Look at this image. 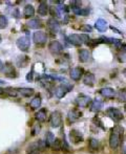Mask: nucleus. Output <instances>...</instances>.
Masks as SVG:
<instances>
[{
	"label": "nucleus",
	"mask_w": 126,
	"mask_h": 154,
	"mask_svg": "<svg viewBox=\"0 0 126 154\" xmlns=\"http://www.w3.org/2000/svg\"><path fill=\"white\" fill-rule=\"evenodd\" d=\"M123 134V128L119 125L115 126L111 129V133L109 136V147L111 149H117L120 145L121 136Z\"/></svg>",
	"instance_id": "1"
},
{
	"label": "nucleus",
	"mask_w": 126,
	"mask_h": 154,
	"mask_svg": "<svg viewBox=\"0 0 126 154\" xmlns=\"http://www.w3.org/2000/svg\"><path fill=\"white\" fill-rule=\"evenodd\" d=\"M88 40H89V38L87 35H78V34H71L67 38V41L75 46H80L83 43H86Z\"/></svg>",
	"instance_id": "2"
},
{
	"label": "nucleus",
	"mask_w": 126,
	"mask_h": 154,
	"mask_svg": "<svg viewBox=\"0 0 126 154\" xmlns=\"http://www.w3.org/2000/svg\"><path fill=\"white\" fill-rule=\"evenodd\" d=\"M49 124L53 128H58L62 124V114L60 111H54L49 116Z\"/></svg>",
	"instance_id": "3"
},
{
	"label": "nucleus",
	"mask_w": 126,
	"mask_h": 154,
	"mask_svg": "<svg viewBox=\"0 0 126 154\" xmlns=\"http://www.w3.org/2000/svg\"><path fill=\"white\" fill-rule=\"evenodd\" d=\"M71 89H73V86L67 84V83H65V84H62V85L58 86V87L56 88L55 94L58 99H62L63 96H65L66 94H67L69 91H71Z\"/></svg>",
	"instance_id": "4"
},
{
	"label": "nucleus",
	"mask_w": 126,
	"mask_h": 154,
	"mask_svg": "<svg viewBox=\"0 0 126 154\" xmlns=\"http://www.w3.org/2000/svg\"><path fill=\"white\" fill-rule=\"evenodd\" d=\"M16 44H17V46L19 47L20 50H22V52H28L30 46V40L28 36L20 37V38L17 40Z\"/></svg>",
	"instance_id": "5"
},
{
	"label": "nucleus",
	"mask_w": 126,
	"mask_h": 154,
	"mask_svg": "<svg viewBox=\"0 0 126 154\" xmlns=\"http://www.w3.org/2000/svg\"><path fill=\"white\" fill-rule=\"evenodd\" d=\"M106 114L111 118L112 121L116 122V123L120 122L121 120L123 118L122 112H121L119 109H117V108H108V109L106 110Z\"/></svg>",
	"instance_id": "6"
},
{
	"label": "nucleus",
	"mask_w": 126,
	"mask_h": 154,
	"mask_svg": "<svg viewBox=\"0 0 126 154\" xmlns=\"http://www.w3.org/2000/svg\"><path fill=\"white\" fill-rule=\"evenodd\" d=\"M33 40L36 44L42 45V44L46 43L47 35L44 32H35V34L33 35Z\"/></svg>",
	"instance_id": "7"
},
{
	"label": "nucleus",
	"mask_w": 126,
	"mask_h": 154,
	"mask_svg": "<svg viewBox=\"0 0 126 154\" xmlns=\"http://www.w3.org/2000/svg\"><path fill=\"white\" fill-rule=\"evenodd\" d=\"M48 50L53 55H60L63 52V46L59 41H52L48 44Z\"/></svg>",
	"instance_id": "8"
},
{
	"label": "nucleus",
	"mask_w": 126,
	"mask_h": 154,
	"mask_svg": "<svg viewBox=\"0 0 126 154\" xmlns=\"http://www.w3.org/2000/svg\"><path fill=\"white\" fill-rule=\"evenodd\" d=\"M91 98H89L88 96H84V94L78 96L77 99H76V104H77L78 107L85 108V107H87V106L91 104Z\"/></svg>",
	"instance_id": "9"
},
{
	"label": "nucleus",
	"mask_w": 126,
	"mask_h": 154,
	"mask_svg": "<svg viewBox=\"0 0 126 154\" xmlns=\"http://www.w3.org/2000/svg\"><path fill=\"white\" fill-rule=\"evenodd\" d=\"M47 28H48L49 32L52 34H57L60 32V24H59V22L56 19H54V18H51V19L47 21Z\"/></svg>",
	"instance_id": "10"
},
{
	"label": "nucleus",
	"mask_w": 126,
	"mask_h": 154,
	"mask_svg": "<svg viewBox=\"0 0 126 154\" xmlns=\"http://www.w3.org/2000/svg\"><path fill=\"white\" fill-rule=\"evenodd\" d=\"M83 74H84V70L81 67H75L71 70L69 72V76H71V80L74 81H79L81 78L83 77Z\"/></svg>",
	"instance_id": "11"
},
{
	"label": "nucleus",
	"mask_w": 126,
	"mask_h": 154,
	"mask_svg": "<svg viewBox=\"0 0 126 154\" xmlns=\"http://www.w3.org/2000/svg\"><path fill=\"white\" fill-rule=\"evenodd\" d=\"M69 138H71V140H73L74 144H79L81 142H83L82 133L78 131V130H71V133H69Z\"/></svg>",
	"instance_id": "12"
},
{
	"label": "nucleus",
	"mask_w": 126,
	"mask_h": 154,
	"mask_svg": "<svg viewBox=\"0 0 126 154\" xmlns=\"http://www.w3.org/2000/svg\"><path fill=\"white\" fill-rule=\"evenodd\" d=\"M91 60V54L89 50H79V61L85 63V62H88V61Z\"/></svg>",
	"instance_id": "13"
},
{
	"label": "nucleus",
	"mask_w": 126,
	"mask_h": 154,
	"mask_svg": "<svg viewBox=\"0 0 126 154\" xmlns=\"http://www.w3.org/2000/svg\"><path fill=\"white\" fill-rule=\"evenodd\" d=\"M100 94H101L102 96H104V98L112 99V98H115V96H116V91L114 88L105 87V88H102L101 90H100Z\"/></svg>",
	"instance_id": "14"
},
{
	"label": "nucleus",
	"mask_w": 126,
	"mask_h": 154,
	"mask_svg": "<svg viewBox=\"0 0 126 154\" xmlns=\"http://www.w3.org/2000/svg\"><path fill=\"white\" fill-rule=\"evenodd\" d=\"M81 116H82V113L80 112L79 110L78 109H71V111L69 112L67 118H69V121L71 122V123H74V122L78 121Z\"/></svg>",
	"instance_id": "15"
},
{
	"label": "nucleus",
	"mask_w": 126,
	"mask_h": 154,
	"mask_svg": "<svg viewBox=\"0 0 126 154\" xmlns=\"http://www.w3.org/2000/svg\"><path fill=\"white\" fill-rule=\"evenodd\" d=\"M26 25H28L30 28H32V30H40V28H43V24H42L41 20H39V19L28 20Z\"/></svg>",
	"instance_id": "16"
},
{
	"label": "nucleus",
	"mask_w": 126,
	"mask_h": 154,
	"mask_svg": "<svg viewBox=\"0 0 126 154\" xmlns=\"http://www.w3.org/2000/svg\"><path fill=\"white\" fill-rule=\"evenodd\" d=\"M95 81H96L95 76L91 72H86L83 77V83L87 86H93L95 85Z\"/></svg>",
	"instance_id": "17"
},
{
	"label": "nucleus",
	"mask_w": 126,
	"mask_h": 154,
	"mask_svg": "<svg viewBox=\"0 0 126 154\" xmlns=\"http://www.w3.org/2000/svg\"><path fill=\"white\" fill-rule=\"evenodd\" d=\"M95 26H96V28L99 30V32H101V33H103V32H106L107 30V21L104 19H98L96 21V23H95Z\"/></svg>",
	"instance_id": "18"
},
{
	"label": "nucleus",
	"mask_w": 126,
	"mask_h": 154,
	"mask_svg": "<svg viewBox=\"0 0 126 154\" xmlns=\"http://www.w3.org/2000/svg\"><path fill=\"white\" fill-rule=\"evenodd\" d=\"M47 13H48V4H47L45 1H41L38 6V14L40 15V16L44 17V16H46Z\"/></svg>",
	"instance_id": "19"
},
{
	"label": "nucleus",
	"mask_w": 126,
	"mask_h": 154,
	"mask_svg": "<svg viewBox=\"0 0 126 154\" xmlns=\"http://www.w3.org/2000/svg\"><path fill=\"white\" fill-rule=\"evenodd\" d=\"M40 106H41V96H39V94H37V96L30 101V107L32 110H36V109H38Z\"/></svg>",
	"instance_id": "20"
},
{
	"label": "nucleus",
	"mask_w": 126,
	"mask_h": 154,
	"mask_svg": "<svg viewBox=\"0 0 126 154\" xmlns=\"http://www.w3.org/2000/svg\"><path fill=\"white\" fill-rule=\"evenodd\" d=\"M102 107H103V102L100 101V100L96 99L93 102H91V111H93V112H98V111H100V110L102 109Z\"/></svg>",
	"instance_id": "21"
},
{
	"label": "nucleus",
	"mask_w": 126,
	"mask_h": 154,
	"mask_svg": "<svg viewBox=\"0 0 126 154\" xmlns=\"http://www.w3.org/2000/svg\"><path fill=\"white\" fill-rule=\"evenodd\" d=\"M35 14V8L32 4H28L25 6L23 8V15H24L25 18H30V17H33Z\"/></svg>",
	"instance_id": "22"
},
{
	"label": "nucleus",
	"mask_w": 126,
	"mask_h": 154,
	"mask_svg": "<svg viewBox=\"0 0 126 154\" xmlns=\"http://www.w3.org/2000/svg\"><path fill=\"white\" fill-rule=\"evenodd\" d=\"M17 92H19L22 96L24 98H30L34 94L33 88H20V89H16Z\"/></svg>",
	"instance_id": "23"
},
{
	"label": "nucleus",
	"mask_w": 126,
	"mask_h": 154,
	"mask_svg": "<svg viewBox=\"0 0 126 154\" xmlns=\"http://www.w3.org/2000/svg\"><path fill=\"white\" fill-rule=\"evenodd\" d=\"M36 120L38 122H44L46 120V109H40L38 112L36 113Z\"/></svg>",
	"instance_id": "24"
},
{
	"label": "nucleus",
	"mask_w": 126,
	"mask_h": 154,
	"mask_svg": "<svg viewBox=\"0 0 126 154\" xmlns=\"http://www.w3.org/2000/svg\"><path fill=\"white\" fill-rule=\"evenodd\" d=\"M28 58L26 57V56H20L19 58L17 59V65L20 66V67H24V66H26V64H28Z\"/></svg>",
	"instance_id": "25"
},
{
	"label": "nucleus",
	"mask_w": 126,
	"mask_h": 154,
	"mask_svg": "<svg viewBox=\"0 0 126 154\" xmlns=\"http://www.w3.org/2000/svg\"><path fill=\"white\" fill-rule=\"evenodd\" d=\"M88 146L91 150H98L99 146H100V143H99V140H96V138H91L89 140V143H88Z\"/></svg>",
	"instance_id": "26"
},
{
	"label": "nucleus",
	"mask_w": 126,
	"mask_h": 154,
	"mask_svg": "<svg viewBox=\"0 0 126 154\" xmlns=\"http://www.w3.org/2000/svg\"><path fill=\"white\" fill-rule=\"evenodd\" d=\"M45 138H46V140H44V142H45V144H46V146L51 147V145L53 144V142L55 140V136H54V134H53L52 132H47L46 135H45Z\"/></svg>",
	"instance_id": "27"
},
{
	"label": "nucleus",
	"mask_w": 126,
	"mask_h": 154,
	"mask_svg": "<svg viewBox=\"0 0 126 154\" xmlns=\"http://www.w3.org/2000/svg\"><path fill=\"white\" fill-rule=\"evenodd\" d=\"M8 25V20L4 15H1L0 14V28L3 30V28H6V26Z\"/></svg>",
	"instance_id": "28"
},
{
	"label": "nucleus",
	"mask_w": 126,
	"mask_h": 154,
	"mask_svg": "<svg viewBox=\"0 0 126 154\" xmlns=\"http://www.w3.org/2000/svg\"><path fill=\"white\" fill-rule=\"evenodd\" d=\"M4 72H6V74L8 76V77H10V74H13V76L14 77H16V74L14 70V68H13V66L11 65V64H6V65H4Z\"/></svg>",
	"instance_id": "29"
},
{
	"label": "nucleus",
	"mask_w": 126,
	"mask_h": 154,
	"mask_svg": "<svg viewBox=\"0 0 126 154\" xmlns=\"http://www.w3.org/2000/svg\"><path fill=\"white\" fill-rule=\"evenodd\" d=\"M51 147L55 149V150H60L62 149V144H61V140L59 138H55V140L53 142V144L51 145Z\"/></svg>",
	"instance_id": "30"
},
{
	"label": "nucleus",
	"mask_w": 126,
	"mask_h": 154,
	"mask_svg": "<svg viewBox=\"0 0 126 154\" xmlns=\"http://www.w3.org/2000/svg\"><path fill=\"white\" fill-rule=\"evenodd\" d=\"M118 99L120 102H126V89H122L118 92Z\"/></svg>",
	"instance_id": "31"
},
{
	"label": "nucleus",
	"mask_w": 126,
	"mask_h": 154,
	"mask_svg": "<svg viewBox=\"0 0 126 154\" xmlns=\"http://www.w3.org/2000/svg\"><path fill=\"white\" fill-rule=\"evenodd\" d=\"M4 94H8L10 96H16L18 92H17L16 89H13V88H6L4 89Z\"/></svg>",
	"instance_id": "32"
},
{
	"label": "nucleus",
	"mask_w": 126,
	"mask_h": 154,
	"mask_svg": "<svg viewBox=\"0 0 126 154\" xmlns=\"http://www.w3.org/2000/svg\"><path fill=\"white\" fill-rule=\"evenodd\" d=\"M75 14L81 15V16H88V14H89V10H88V8H84V10L80 8V10H78V11L75 12Z\"/></svg>",
	"instance_id": "33"
},
{
	"label": "nucleus",
	"mask_w": 126,
	"mask_h": 154,
	"mask_svg": "<svg viewBox=\"0 0 126 154\" xmlns=\"http://www.w3.org/2000/svg\"><path fill=\"white\" fill-rule=\"evenodd\" d=\"M80 30H82V32H85V33H89V32H91V30H93V28H91V25L84 24V25H82V26L80 28Z\"/></svg>",
	"instance_id": "34"
},
{
	"label": "nucleus",
	"mask_w": 126,
	"mask_h": 154,
	"mask_svg": "<svg viewBox=\"0 0 126 154\" xmlns=\"http://www.w3.org/2000/svg\"><path fill=\"white\" fill-rule=\"evenodd\" d=\"M51 14H52L53 16H56V17L60 16V12L58 11L57 6H52V8H51Z\"/></svg>",
	"instance_id": "35"
},
{
	"label": "nucleus",
	"mask_w": 126,
	"mask_h": 154,
	"mask_svg": "<svg viewBox=\"0 0 126 154\" xmlns=\"http://www.w3.org/2000/svg\"><path fill=\"white\" fill-rule=\"evenodd\" d=\"M93 123H96V125H97V126L101 127L102 129H105V127L103 126V125H102V122L100 121V118H97V116H96V118H93Z\"/></svg>",
	"instance_id": "36"
},
{
	"label": "nucleus",
	"mask_w": 126,
	"mask_h": 154,
	"mask_svg": "<svg viewBox=\"0 0 126 154\" xmlns=\"http://www.w3.org/2000/svg\"><path fill=\"white\" fill-rule=\"evenodd\" d=\"M39 131H40V126H39V125H36L33 128V130H32V135H36L37 133H39Z\"/></svg>",
	"instance_id": "37"
},
{
	"label": "nucleus",
	"mask_w": 126,
	"mask_h": 154,
	"mask_svg": "<svg viewBox=\"0 0 126 154\" xmlns=\"http://www.w3.org/2000/svg\"><path fill=\"white\" fill-rule=\"evenodd\" d=\"M33 74H34V68H32L30 72H28V74L26 76V80H28V81H33Z\"/></svg>",
	"instance_id": "38"
},
{
	"label": "nucleus",
	"mask_w": 126,
	"mask_h": 154,
	"mask_svg": "<svg viewBox=\"0 0 126 154\" xmlns=\"http://www.w3.org/2000/svg\"><path fill=\"white\" fill-rule=\"evenodd\" d=\"M13 16L16 17V18H19V11H18V10H15V11L13 12Z\"/></svg>",
	"instance_id": "39"
},
{
	"label": "nucleus",
	"mask_w": 126,
	"mask_h": 154,
	"mask_svg": "<svg viewBox=\"0 0 126 154\" xmlns=\"http://www.w3.org/2000/svg\"><path fill=\"white\" fill-rule=\"evenodd\" d=\"M110 28H111L112 30H116V33H119V34H121V32H119V30H117V28H114V26H110Z\"/></svg>",
	"instance_id": "40"
},
{
	"label": "nucleus",
	"mask_w": 126,
	"mask_h": 154,
	"mask_svg": "<svg viewBox=\"0 0 126 154\" xmlns=\"http://www.w3.org/2000/svg\"><path fill=\"white\" fill-rule=\"evenodd\" d=\"M3 66H4V65H3V63H2V61L0 60V70H1V69H2V68H3Z\"/></svg>",
	"instance_id": "41"
},
{
	"label": "nucleus",
	"mask_w": 126,
	"mask_h": 154,
	"mask_svg": "<svg viewBox=\"0 0 126 154\" xmlns=\"http://www.w3.org/2000/svg\"><path fill=\"white\" fill-rule=\"evenodd\" d=\"M4 94V89L0 88V96H1V94Z\"/></svg>",
	"instance_id": "42"
},
{
	"label": "nucleus",
	"mask_w": 126,
	"mask_h": 154,
	"mask_svg": "<svg viewBox=\"0 0 126 154\" xmlns=\"http://www.w3.org/2000/svg\"><path fill=\"white\" fill-rule=\"evenodd\" d=\"M122 154H126V147H124L123 150H122Z\"/></svg>",
	"instance_id": "43"
},
{
	"label": "nucleus",
	"mask_w": 126,
	"mask_h": 154,
	"mask_svg": "<svg viewBox=\"0 0 126 154\" xmlns=\"http://www.w3.org/2000/svg\"><path fill=\"white\" fill-rule=\"evenodd\" d=\"M30 154H39V152L38 151H33V152H30Z\"/></svg>",
	"instance_id": "44"
},
{
	"label": "nucleus",
	"mask_w": 126,
	"mask_h": 154,
	"mask_svg": "<svg viewBox=\"0 0 126 154\" xmlns=\"http://www.w3.org/2000/svg\"><path fill=\"white\" fill-rule=\"evenodd\" d=\"M121 47H124L123 50H125V52H126V45H124V44H122V46H121Z\"/></svg>",
	"instance_id": "45"
},
{
	"label": "nucleus",
	"mask_w": 126,
	"mask_h": 154,
	"mask_svg": "<svg viewBox=\"0 0 126 154\" xmlns=\"http://www.w3.org/2000/svg\"><path fill=\"white\" fill-rule=\"evenodd\" d=\"M123 74H124V77H126V68L123 70Z\"/></svg>",
	"instance_id": "46"
},
{
	"label": "nucleus",
	"mask_w": 126,
	"mask_h": 154,
	"mask_svg": "<svg viewBox=\"0 0 126 154\" xmlns=\"http://www.w3.org/2000/svg\"><path fill=\"white\" fill-rule=\"evenodd\" d=\"M0 84H4V82L2 80H0Z\"/></svg>",
	"instance_id": "47"
},
{
	"label": "nucleus",
	"mask_w": 126,
	"mask_h": 154,
	"mask_svg": "<svg viewBox=\"0 0 126 154\" xmlns=\"http://www.w3.org/2000/svg\"><path fill=\"white\" fill-rule=\"evenodd\" d=\"M124 109H125V111H126V104H125V107H124Z\"/></svg>",
	"instance_id": "48"
},
{
	"label": "nucleus",
	"mask_w": 126,
	"mask_h": 154,
	"mask_svg": "<svg viewBox=\"0 0 126 154\" xmlns=\"http://www.w3.org/2000/svg\"><path fill=\"white\" fill-rule=\"evenodd\" d=\"M0 43H1V36H0Z\"/></svg>",
	"instance_id": "49"
}]
</instances>
